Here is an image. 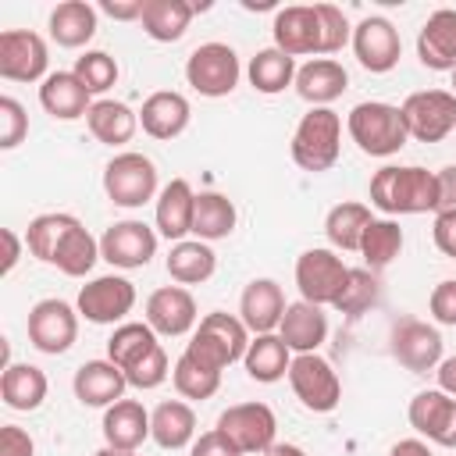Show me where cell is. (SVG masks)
Here are the masks:
<instances>
[{"label": "cell", "mask_w": 456, "mask_h": 456, "mask_svg": "<svg viewBox=\"0 0 456 456\" xmlns=\"http://www.w3.org/2000/svg\"><path fill=\"white\" fill-rule=\"evenodd\" d=\"M114 21H139L142 18V0H100V7Z\"/></svg>", "instance_id": "obj_54"}, {"label": "cell", "mask_w": 456, "mask_h": 456, "mask_svg": "<svg viewBox=\"0 0 456 456\" xmlns=\"http://www.w3.org/2000/svg\"><path fill=\"white\" fill-rule=\"evenodd\" d=\"M349 139L367 153V157H392L406 146V125L395 103L385 100H363L349 110L346 118Z\"/></svg>", "instance_id": "obj_3"}, {"label": "cell", "mask_w": 456, "mask_h": 456, "mask_svg": "<svg viewBox=\"0 0 456 456\" xmlns=\"http://www.w3.org/2000/svg\"><path fill=\"white\" fill-rule=\"evenodd\" d=\"M285 292L274 278H253L246 289H242V299H239V317L242 324L249 328V335H267V331H278L281 317H285Z\"/></svg>", "instance_id": "obj_20"}, {"label": "cell", "mask_w": 456, "mask_h": 456, "mask_svg": "<svg viewBox=\"0 0 456 456\" xmlns=\"http://www.w3.org/2000/svg\"><path fill=\"white\" fill-rule=\"evenodd\" d=\"M146 324L157 335H167V338L189 335L200 324L192 292L185 285H164V289L150 292V299H146Z\"/></svg>", "instance_id": "obj_18"}, {"label": "cell", "mask_w": 456, "mask_h": 456, "mask_svg": "<svg viewBox=\"0 0 456 456\" xmlns=\"http://www.w3.org/2000/svg\"><path fill=\"white\" fill-rule=\"evenodd\" d=\"M274 46L289 57H303V53H321V21H317V7L314 4H292L281 7L274 14Z\"/></svg>", "instance_id": "obj_19"}, {"label": "cell", "mask_w": 456, "mask_h": 456, "mask_svg": "<svg viewBox=\"0 0 456 456\" xmlns=\"http://www.w3.org/2000/svg\"><path fill=\"white\" fill-rule=\"evenodd\" d=\"M28 342L46 353V356H61L75 346L78 338V306L64 303V299H39L28 310Z\"/></svg>", "instance_id": "obj_11"}, {"label": "cell", "mask_w": 456, "mask_h": 456, "mask_svg": "<svg viewBox=\"0 0 456 456\" xmlns=\"http://www.w3.org/2000/svg\"><path fill=\"white\" fill-rule=\"evenodd\" d=\"M217 431L242 452H256L264 456L271 445H274V435H278V417L267 403H235L228 406L221 417H217Z\"/></svg>", "instance_id": "obj_8"}, {"label": "cell", "mask_w": 456, "mask_h": 456, "mask_svg": "<svg viewBox=\"0 0 456 456\" xmlns=\"http://www.w3.org/2000/svg\"><path fill=\"white\" fill-rule=\"evenodd\" d=\"M346 274L349 267L342 264V256L328 246H314L306 253H299L296 260V285H299V296L314 306H331L346 285Z\"/></svg>", "instance_id": "obj_10"}, {"label": "cell", "mask_w": 456, "mask_h": 456, "mask_svg": "<svg viewBox=\"0 0 456 456\" xmlns=\"http://www.w3.org/2000/svg\"><path fill=\"white\" fill-rule=\"evenodd\" d=\"M50 68L46 39L32 28L0 32V75L7 82H43Z\"/></svg>", "instance_id": "obj_12"}, {"label": "cell", "mask_w": 456, "mask_h": 456, "mask_svg": "<svg viewBox=\"0 0 456 456\" xmlns=\"http://www.w3.org/2000/svg\"><path fill=\"white\" fill-rule=\"evenodd\" d=\"M296 71H299V68H296V57L281 53L278 46L260 50V53L249 61V68H246L249 86H253L256 93H264V96H274V93L296 86Z\"/></svg>", "instance_id": "obj_39"}, {"label": "cell", "mask_w": 456, "mask_h": 456, "mask_svg": "<svg viewBox=\"0 0 456 456\" xmlns=\"http://www.w3.org/2000/svg\"><path fill=\"white\" fill-rule=\"evenodd\" d=\"M399 253H403V228H399V221H392V217H374V221L367 224V232H363V242H360L363 264H367L370 271H381V267H388Z\"/></svg>", "instance_id": "obj_41"}, {"label": "cell", "mask_w": 456, "mask_h": 456, "mask_svg": "<svg viewBox=\"0 0 456 456\" xmlns=\"http://www.w3.org/2000/svg\"><path fill=\"white\" fill-rule=\"evenodd\" d=\"M0 239H4V267H0V271L11 274V271L18 267V260H21V239H18L14 228H4Z\"/></svg>", "instance_id": "obj_55"}, {"label": "cell", "mask_w": 456, "mask_h": 456, "mask_svg": "<svg viewBox=\"0 0 456 456\" xmlns=\"http://www.w3.org/2000/svg\"><path fill=\"white\" fill-rule=\"evenodd\" d=\"M353 53L360 61V68L374 71V75H385L399 64L403 57V39H399V28L381 18V14H370L363 18L356 28H353Z\"/></svg>", "instance_id": "obj_16"}, {"label": "cell", "mask_w": 456, "mask_h": 456, "mask_svg": "<svg viewBox=\"0 0 456 456\" xmlns=\"http://www.w3.org/2000/svg\"><path fill=\"white\" fill-rule=\"evenodd\" d=\"M289 385L310 413H331L342 399V381L321 353H299L289 367Z\"/></svg>", "instance_id": "obj_9"}, {"label": "cell", "mask_w": 456, "mask_h": 456, "mask_svg": "<svg viewBox=\"0 0 456 456\" xmlns=\"http://www.w3.org/2000/svg\"><path fill=\"white\" fill-rule=\"evenodd\" d=\"M242 367H246V374H249L253 381L274 385V381H281V378L289 374V367H292V349L281 342L278 331L253 335V338H249V349H246V356H242Z\"/></svg>", "instance_id": "obj_29"}, {"label": "cell", "mask_w": 456, "mask_h": 456, "mask_svg": "<svg viewBox=\"0 0 456 456\" xmlns=\"http://www.w3.org/2000/svg\"><path fill=\"white\" fill-rule=\"evenodd\" d=\"M217 271V253L203 239H182L167 253V274L178 285H203Z\"/></svg>", "instance_id": "obj_33"}, {"label": "cell", "mask_w": 456, "mask_h": 456, "mask_svg": "<svg viewBox=\"0 0 456 456\" xmlns=\"http://www.w3.org/2000/svg\"><path fill=\"white\" fill-rule=\"evenodd\" d=\"M100 256L110 264V267H121V271H135V267H146L153 256H157V232L142 221H114L103 235H100Z\"/></svg>", "instance_id": "obj_14"}, {"label": "cell", "mask_w": 456, "mask_h": 456, "mask_svg": "<svg viewBox=\"0 0 456 456\" xmlns=\"http://www.w3.org/2000/svg\"><path fill=\"white\" fill-rule=\"evenodd\" d=\"M189 456H242V452L214 428V431H203V435L192 442V452H189Z\"/></svg>", "instance_id": "obj_51"}, {"label": "cell", "mask_w": 456, "mask_h": 456, "mask_svg": "<svg viewBox=\"0 0 456 456\" xmlns=\"http://www.w3.org/2000/svg\"><path fill=\"white\" fill-rule=\"evenodd\" d=\"M96 260H100V239H93L89 228H86L82 221H75V224L64 232V239H61V246H57L50 267H57V271L68 274V278H86Z\"/></svg>", "instance_id": "obj_37"}, {"label": "cell", "mask_w": 456, "mask_h": 456, "mask_svg": "<svg viewBox=\"0 0 456 456\" xmlns=\"http://www.w3.org/2000/svg\"><path fill=\"white\" fill-rule=\"evenodd\" d=\"M278 335L281 342L299 356V353H317L321 342L328 338V317L321 306L299 299V303H289L285 306V317L278 324Z\"/></svg>", "instance_id": "obj_27"}, {"label": "cell", "mask_w": 456, "mask_h": 456, "mask_svg": "<svg viewBox=\"0 0 456 456\" xmlns=\"http://www.w3.org/2000/svg\"><path fill=\"white\" fill-rule=\"evenodd\" d=\"M86 125L96 142L103 146H125L139 128V110H132L121 100H96L86 114Z\"/></svg>", "instance_id": "obj_32"}, {"label": "cell", "mask_w": 456, "mask_h": 456, "mask_svg": "<svg viewBox=\"0 0 456 456\" xmlns=\"http://www.w3.org/2000/svg\"><path fill=\"white\" fill-rule=\"evenodd\" d=\"M428 310H431V317H435L438 324L456 328V278H445V281H438V285L431 289Z\"/></svg>", "instance_id": "obj_49"}, {"label": "cell", "mask_w": 456, "mask_h": 456, "mask_svg": "<svg viewBox=\"0 0 456 456\" xmlns=\"http://www.w3.org/2000/svg\"><path fill=\"white\" fill-rule=\"evenodd\" d=\"M171 378H175V388L182 399H210L217 388H221V370L192 360L189 353H182L171 367Z\"/></svg>", "instance_id": "obj_44"}, {"label": "cell", "mask_w": 456, "mask_h": 456, "mask_svg": "<svg viewBox=\"0 0 456 456\" xmlns=\"http://www.w3.org/2000/svg\"><path fill=\"white\" fill-rule=\"evenodd\" d=\"M160 342H157V331L146 324V321H125L114 328V335L107 338V360L118 363L121 370H128L132 363H139L146 353H153Z\"/></svg>", "instance_id": "obj_40"}, {"label": "cell", "mask_w": 456, "mask_h": 456, "mask_svg": "<svg viewBox=\"0 0 456 456\" xmlns=\"http://www.w3.org/2000/svg\"><path fill=\"white\" fill-rule=\"evenodd\" d=\"M28 135V114L14 96H0V150H14Z\"/></svg>", "instance_id": "obj_48"}, {"label": "cell", "mask_w": 456, "mask_h": 456, "mask_svg": "<svg viewBox=\"0 0 456 456\" xmlns=\"http://www.w3.org/2000/svg\"><path fill=\"white\" fill-rule=\"evenodd\" d=\"M346 86H349V75L335 57H314L296 71V93L314 107H328L346 93Z\"/></svg>", "instance_id": "obj_28"}, {"label": "cell", "mask_w": 456, "mask_h": 456, "mask_svg": "<svg viewBox=\"0 0 456 456\" xmlns=\"http://www.w3.org/2000/svg\"><path fill=\"white\" fill-rule=\"evenodd\" d=\"M435 378H438V388L456 399V356H445V360L435 367Z\"/></svg>", "instance_id": "obj_56"}, {"label": "cell", "mask_w": 456, "mask_h": 456, "mask_svg": "<svg viewBox=\"0 0 456 456\" xmlns=\"http://www.w3.org/2000/svg\"><path fill=\"white\" fill-rule=\"evenodd\" d=\"M388 456H431V449H428L424 438H403L388 449Z\"/></svg>", "instance_id": "obj_57"}, {"label": "cell", "mask_w": 456, "mask_h": 456, "mask_svg": "<svg viewBox=\"0 0 456 456\" xmlns=\"http://www.w3.org/2000/svg\"><path fill=\"white\" fill-rule=\"evenodd\" d=\"M167 374H171V363H167L164 346H157L153 353H146L139 363H132V367L125 370L128 385H132V388H142V392H150V388L164 385V381H167Z\"/></svg>", "instance_id": "obj_47"}, {"label": "cell", "mask_w": 456, "mask_h": 456, "mask_svg": "<svg viewBox=\"0 0 456 456\" xmlns=\"http://www.w3.org/2000/svg\"><path fill=\"white\" fill-rule=\"evenodd\" d=\"M264 456H306V452H303L299 445H292V442H274Z\"/></svg>", "instance_id": "obj_58"}, {"label": "cell", "mask_w": 456, "mask_h": 456, "mask_svg": "<svg viewBox=\"0 0 456 456\" xmlns=\"http://www.w3.org/2000/svg\"><path fill=\"white\" fill-rule=\"evenodd\" d=\"M0 456H36L32 435L18 424H4L0 428Z\"/></svg>", "instance_id": "obj_50"}, {"label": "cell", "mask_w": 456, "mask_h": 456, "mask_svg": "<svg viewBox=\"0 0 456 456\" xmlns=\"http://www.w3.org/2000/svg\"><path fill=\"white\" fill-rule=\"evenodd\" d=\"M39 103L50 118L57 121H75V118H86L89 107L96 103L93 93L82 86V78L75 71H50L39 86Z\"/></svg>", "instance_id": "obj_25"}, {"label": "cell", "mask_w": 456, "mask_h": 456, "mask_svg": "<svg viewBox=\"0 0 456 456\" xmlns=\"http://www.w3.org/2000/svg\"><path fill=\"white\" fill-rule=\"evenodd\" d=\"M378 296H381L378 274H374L370 267H349L346 285H342V292H338V299H335L331 306H335L338 314L360 317V314H367V310L378 303Z\"/></svg>", "instance_id": "obj_42"}, {"label": "cell", "mask_w": 456, "mask_h": 456, "mask_svg": "<svg viewBox=\"0 0 456 456\" xmlns=\"http://www.w3.org/2000/svg\"><path fill=\"white\" fill-rule=\"evenodd\" d=\"M103 192L110 203L118 207H142L157 196V167L146 153L139 150H125V153H114L103 167Z\"/></svg>", "instance_id": "obj_5"}, {"label": "cell", "mask_w": 456, "mask_h": 456, "mask_svg": "<svg viewBox=\"0 0 456 456\" xmlns=\"http://www.w3.org/2000/svg\"><path fill=\"white\" fill-rule=\"evenodd\" d=\"M417 57L431 71H452L456 68V11L438 7L428 14V21L417 32Z\"/></svg>", "instance_id": "obj_24"}, {"label": "cell", "mask_w": 456, "mask_h": 456, "mask_svg": "<svg viewBox=\"0 0 456 456\" xmlns=\"http://www.w3.org/2000/svg\"><path fill=\"white\" fill-rule=\"evenodd\" d=\"M392 356L413 370V374H428L435 370L445 356H442V331L428 321H417V317H403L395 328H392Z\"/></svg>", "instance_id": "obj_15"}, {"label": "cell", "mask_w": 456, "mask_h": 456, "mask_svg": "<svg viewBox=\"0 0 456 456\" xmlns=\"http://www.w3.org/2000/svg\"><path fill=\"white\" fill-rule=\"evenodd\" d=\"M317 7V21H321V53H338L346 43H353V28L349 18L342 14V7L335 4H314Z\"/></svg>", "instance_id": "obj_46"}, {"label": "cell", "mask_w": 456, "mask_h": 456, "mask_svg": "<svg viewBox=\"0 0 456 456\" xmlns=\"http://www.w3.org/2000/svg\"><path fill=\"white\" fill-rule=\"evenodd\" d=\"M93 456H135V452H128V449H110V445H103V449H96Z\"/></svg>", "instance_id": "obj_59"}, {"label": "cell", "mask_w": 456, "mask_h": 456, "mask_svg": "<svg viewBox=\"0 0 456 456\" xmlns=\"http://www.w3.org/2000/svg\"><path fill=\"white\" fill-rule=\"evenodd\" d=\"M431 235H435V246H438L445 256L456 260V210H449V214H435V228H431Z\"/></svg>", "instance_id": "obj_52"}, {"label": "cell", "mask_w": 456, "mask_h": 456, "mask_svg": "<svg viewBox=\"0 0 456 456\" xmlns=\"http://www.w3.org/2000/svg\"><path fill=\"white\" fill-rule=\"evenodd\" d=\"M370 203L381 214H388V217L392 214H428V210H438L435 171L417 167V164H406V167L385 164L370 178Z\"/></svg>", "instance_id": "obj_1"}, {"label": "cell", "mask_w": 456, "mask_h": 456, "mask_svg": "<svg viewBox=\"0 0 456 456\" xmlns=\"http://www.w3.org/2000/svg\"><path fill=\"white\" fill-rule=\"evenodd\" d=\"M249 349V328L242 324V317L235 314H224V310H214L207 317H200L192 338L185 342V353L214 370H224L232 367L235 360H242Z\"/></svg>", "instance_id": "obj_2"}, {"label": "cell", "mask_w": 456, "mask_h": 456, "mask_svg": "<svg viewBox=\"0 0 456 456\" xmlns=\"http://www.w3.org/2000/svg\"><path fill=\"white\" fill-rule=\"evenodd\" d=\"M449 93H452V96H456V68H452V89H449Z\"/></svg>", "instance_id": "obj_60"}, {"label": "cell", "mask_w": 456, "mask_h": 456, "mask_svg": "<svg viewBox=\"0 0 456 456\" xmlns=\"http://www.w3.org/2000/svg\"><path fill=\"white\" fill-rule=\"evenodd\" d=\"M342 153V118L331 107H310L292 132V160L303 171H331Z\"/></svg>", "instance_id": "obj_4"}, {"label": "cell", "mask_w": 456, "mask_h": 456, "mask_svg": "<svg viewBox=\"0 0 456 456\" xmlns=\"http://www.w3.org/2000/svg\"><path fill=\"white\" fill-rule=\"evenodd\" d=\"M78 314L93 324H118L135 306V285L121 274H100L78 289Z\"/></svg>", "instance_id": "obj_13"}, {"label": "cell", "mask_w": 456, "mask_h": 456, "mask_svg": "<svg viewBox=\"0 0 456 456\" xmlns=\"http://www.w3.org/2000/svg\"><path fill=\"white\" fill-rule=\"evenodd\" d=\"M196 14L189 0H142V32L157 43H178Z\"/></svg>", "instance_id": "obj_34"}, {"label": "cell", "mask_w": 456, "mask_h": 456, "mask_svg": "<svg viewBox=\"0 0 456 456\" xmlns=\"http://www.w3.org/2000/svg\"><path fill=\"white\" fill-rule=\"evenodd\" d=\"M46 388H50V381L36 363H7L4 367L0 395L11 410H21V413L39 410L43 399H46Z\"/></svg>", "instance_id": "obj_35"}, {"label": "cell", "mask_w": 456, "mask_h": 456, "mask_svg": "<svg viewBox=\"0 0 456 456\" xmlns=\"http://www.w3.org/2000/svg\"><path fill=\"white\" fill-rule=\"evenodd\" d=\"M71 388H75V399L82 406H114L118 399H125V388H128V378L118 363L110 360H86L75 378H71Z\"/></svg>", "instance_id": "obj_22"}, {"label": "cell", "mask_w": 456, "mask_h": 456, "mask_svg": "<svg viewBox=\"0 0 456 456\" xmlns=\"http://www.w3.org/2000/svg\"><path fill=\"white\" fill-rule=\"evenodd\" d=\"M239 53L228 43H203L189 53L185 61V82L200 93V96H228L239 86Z\"/></svg>", "instance_id": "obj_7"}, {"label": "cell", "mask_w": 456, "mask_h": 456, "mask_svg": "<svg viewBox=\"0 0 456 456\" xmlns=\"http://www.w3.org/2000/svg\"><path fill=\"white\" fill-rule=\"evenodd\" d=\"M96 36V7L86 0H64L50 11V39L64 50H78Z\"/></svg>", "instance_id": "obj_31"}, {"label": "cell", "mask_w": 456, "mask_h": 456, "mask_svg": "<svg viewBox=\"0 0 456 456\" xmlns=\"http://www.w3.org/2000/svg\"><path fill=\"white\" fill-rule=\"evenodd\" d=\"M435 182H438V210L435 214L456 210V164H445L442 171H435Z\"/></svg>", "instance_id": "obj_53"}, {"label": "cell", "mask_w": 456, "mask_h": 456, "mask_svg": "<svg viewBox=\"0 0 456 456\" xmlns=\"http://www.w3.org/2000/svg\"><path fill=\"white\" fill-rule=\"evenodd\" d=\"M413 431L435 445H445V449H456V399L445 395L442 388H424L410 399V410H406Z\"/></svg>", "instance_id": "obj_17"}, {"label": "cell", "mask_w": 456, "mask_h": 456, "mask_svg": "<svg viewBox=\"0 0 456 456\" xmlns=\"http://www.w3.org/2000/svg\"><path fill=\"white\" fill-rule=\"evenodd\" d=\"M370 207L367 203H356V200H342L328 210L324 217V235L335 249H346V253H360V242H363V232L370 224Z\"/></svg>", "instance_id": "obj_36"}, {"label": "cell", "mask_w": 456, "mask_h": 456, "mask_svg": "<svg viewBox=\"0 0 456 456\" xmlns=\"http://www.w3.org/2000/svg\"><path fill=\"white\" fill-rule=\"evenodd\" d=\"M150 438L160 449H185L196 442V413L182 399H164L150 413Z\"/></svg>", "instance_id": "obj_30"}, {"label": "cell", "mask_w": 456, "mask_h": 456, "mask_svg": "<svg viewBox=\"0 0 456 456\" xmlns=\"http://www.w3.org/2000/svg\"><path fill=\"white\" fill-rule=\"evenodd\" d=\"M75 221H78L75 214H39V217H32V221H28V232H25L28 253H32L36 260L50 264L53 253H57V246H61V239H64V232H68Z\"/></svg>", "instance_id": "obj_43"}, {"label": "cell", "mask_w": 456, "mask_h": 456, "mask_svg": "<svg viewBox=\"0 0 456 456\" xmlns=\"http://www.w3.org/2000/svg\"><path fill=\"white\" fill-rule=\"evenodd\" d=\"M189 118H192V107L182 93L175 89H160V93H150L142 100V110H139V125L150 139H178L185 128H189Z\"/></svg>", "instance_id": "obj_23"}, {"label": "cell", "mask_w": 456, "mask_h": 456, "mask_svg": "<svg viewBox=\"0 0 456 456\" xmlns=\"http://www.w3.org/2000/svg\"><path fill=\"white\" fill-rule=\"evenodd\" d=\"M103 442L110 449H128L135 452L150 438V410L139 399H118L114 406L103 410Z\"/></svg>", "instance_id": "obj_26"}, {"label": "cell", "mask_w": 456, "mask_h": 456, "mask_svg": "<svg viewBox=\"0 0 456 456\" xmlns=\"http://www.w3.org/2000/svg\"><path fill=\"white\" fill-rule=\"evenodd\" d=\"M192 217H196V192L185 178H171L160 192H157V235L167 242H182L185 235H192Z\"/></svg>", "instance_id": "obj_21"}, {"label": "cell", "mask_w": 456, "mask_h": 456, "mask_svg": "<svg viewBox=\"0 0 456 456\" xmlns=\"http://www.w3.org/2000/svg\"><path fill=\"white\" fill-rule=\"evenodd\" d=\"M406 135L417 142H442L456 132V96L449 89H420L410 93L399 107Z\"/></svg>", "instance_id": "obj_6"}, {"label": "cell", "mask_w": 456, "mask_h": 456, "mask_svg": "<svg viewBox=\"0 0 456 456\" xmlns=\"http://www.w3.org/2000/svg\"><path fill=\"white\" fill-rule=\"evenodd\" d=\"M71 71L82 78V86H86L93 96L107 93V89L118 82V61H114L107 50H86V53L75 61Z\"/></svg>", "instance_id": "obj_45"}, {"label": "cell", "mask_w": 456, "mask_h": 456, "mask_svg": "<svg viewBox=\"0 0 456 456\" xmlns=\"http://www.w3.org/2000/svg\"><path fill=\"white\" fill-rule=\"evenodd\" d=\"M239 210L224 192H196V217H192V235L203 242L228 239L235 232Z\"/></svg>", "instance_id": "obj_38"}]
</instances>
